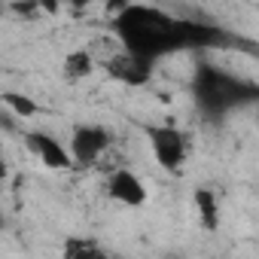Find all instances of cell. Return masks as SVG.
<instances>
[{
	"label": "cell",
	"instance_id": "obj_12",
	"mask_svg": "<svg viewBox=\"0 0 259 259\" xmlns=\"http://www.w3.org/2000/svg\"><path fill=\"white\" fill-rule=\"evenodd\" d=\"M70 4H89V0H70Z\"/></svg>",
	"mask_w": 259,
	"mask_h": 259
},
{
	"label": "cell",
	"instance_id": "obj_7",
	"mask_svg": "<svg viewBox=\"0 0 259 259\" xmlns=\"http://www.w3.org/2000/svg\"><path fill=\"white\" fill-rule=\"evenodd\" d=\"M150 64H153V61H147V58H141V55H135V52L122 49L119 55L110 58V73L119 76V79L128 82V85H141V82L150 79Z\"/></svg>",
	"mask_w": 259,
	"mask_h": 259
},
{
	"label": "cell",
	"instance_id": "obj_5",
	"mask_svg": "<svg viewBox=\"0 0 259 259\" xmlns=\"http://www.w3.org/2000/svg\"><path fill=\"white\" fill-rule=\"evenodd\" d=\"M25 147L52 171H67L73 165V153L64 150L52 135H43V132H28L25 135Z\"/></svg>",
	"mask_w": 259,
	"mask_h": 259
},
{
	"label": "cell",
	"instance_id": "obj_10",
	"mask_svg": "<svg viewBox=\"0 0 259 259\" xmlns=\"http://www.w3.org/2000/svg\"><path fill=\"white\" fill-rule=\"evenodd\" d=\"M95 70V58H92V52H85V49H76V52H70L67 58H64V73H67V79H82V76H89Z\"/></svg>",
	"mask_w": 259,
	"mask_h": 259
},
{
	"label": "cell",
	"instance_id": "obj_4",
	"mask_svg": "<svg viewBox=\"0 0 259 259\" xmlns=\"http://www.w3.org/2000/svg\"><path fill=\"white\" fill-rule=\"evenodd\" d=\"M107 147H110V135L98 125H79L70 135V153H73V162H79V165L98 162Z\"/></svg>",
	"mask_w": 259,
	"mask_h": 259
},
{
	"label": "cell",
	"instance_id": "obj_3",
	"mask_svg": "<svg viewBox=\"0 0 259 259\" xmlns=\"http://www.w3.org/2000/svg\"><path fill=\"white\" fill-rule=\"evenodd\" d=\"M147 141L153 150V159L165 171H177L186 162V138L171 125H150L147 128Z\"/></svg>",
	"mask_w": 259,
	"mask_h": 259
},
{
	"label": "cell",
	"instance_id": "obj_2",
	"mask_svg": "<svg viewBox=\"0 0 259 259\" xmlns=\"http://www.w3.org/2000/svg\"><path fill=\"white\" fill-rule=\"evenodd\" d=\"M195 98L204 110H213V113H223L241 101L250 98L247 85L217 67H201L198 76H195Z\"/></svg>",
	"mask_w": 259,
	"mask_h": 259
},
{
	"label": "cell",
	"instance_id": "obj_9",
	"mask_svg": "<svg viewBox=\"0 0 259 259\" xmlns=\"http://www.w3.org/2000/svg\"><path fill=\"white\" fill-rule=\"evenodd\" d=\"M0 101H4V107H7L10 113H16V116H22V119H31V116L40 113L37 101L28 98V95H22V92H4V95H0Z\"/></svg>",
	"mask_w": 259,
	"mask_h": 259
},
{
	"label": "cell",
	"instance_id": "obj_6",
	"mask_svg": "<svg viewBox=\"0 0 259 259\" xmlns=\"http://www.w3.org/2000/svg\"><path fill=\"white\" fill-rule=\"evenodd\" d=\"M107 189H110L113 201H119L125 207H141V204H147V186H144V180L135 171H128V168H119L110 177Z\"/></svg>",
	"mask_w": 259,
	"mask_h": 259
},
{
	"label": "cell",
	"instance_id": "obj_11",
	"mask_svg": "<svg viewBox=\"0 0 259 259\" xmlns=\"http://www.w3.org/2000/svg\"><path fill=\"white\" fill-rule=\"evenodd\" d=\"M95 253H101L98 244H79V241L67 244V256H95Z\"/></svg>",
	"mask_w": 259,
	"mask_h": 259
},
{
	"label": "cell",
	"instance_id": "obj_8",
	"mask_svg": "<svg viewBox=\"0 0 259 259\" xmlns=\"http://www.w3.org/2000/svg\"><path fill=\"white\" fill-rule=\"evenodd\" d=\"M192 201H195V210H198L201 226L207 232H217L220 229V201H217V195L210 189H198Z\"/></svg>",
	"mask_w": 259,
	"mask_h": 259
},
{
	"label": "cell",
	"instance_id": "obj_1",
	"mask_svg": "<svg viewBox=\"0 0 259 259\" xmlns=\"http://www.w3.org/2000/svg\"><path fill=\"white\" fill-rule=\"evenodd\" d=\"M116 28L122 37V49L135 52L147 61H156L159 55L177 52V49H195L217 43V31L204 28L198 22L171 19L162 10L153 7H125L116 16Z\"/></svg>",
	"mask_w": 259,
	"mask_h": 259
}]
</instances>
